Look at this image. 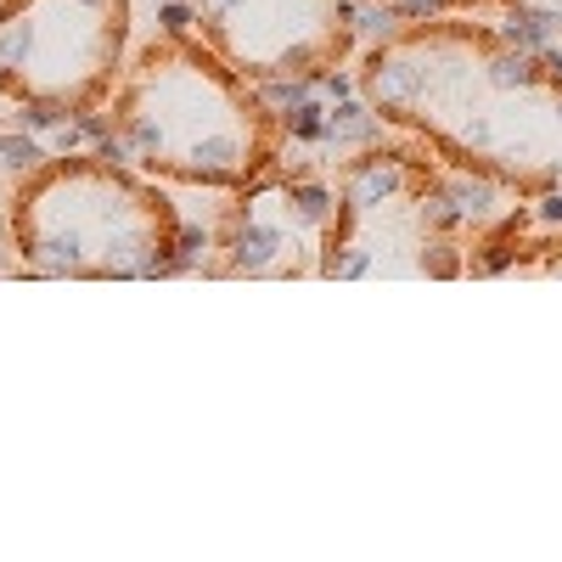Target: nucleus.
<instances>
[{
  "label": "nucleus",
  "instance_id": "nucleus-2",
  "mask_svg": "<svg viewBox=\"0 0 562 562\" xmlns=\"http://www.w3.org/2000/svg\"><path fill=\"white\" fill-rule=\"evenodd\" d=\"M180 231L186 220L164 186L108 153H52L7 203L12 254L57 281L180 276Z\"/></svg>",
  "mask_w": 562,
  "mask_h": 562
},
{
  "label": "nucleus",
  "instance_id": "nucleus-7",
  "mask_svg": "<svg viewBox=\"0 0 562 562\" xmlns=\"http://www.w3.org/2000/svg\"><path fill=\"white\" fill-rule=\"evenodd\" d=\"M366 7H383V12H394L405 29H416V23H445V18H467V12H501L506 0H366Z\"/></svg>",
  "mask_w": 562,
  "mask_h": 562
},
{
  "label": "nucleus",
  "instance_id": "nucleus-8",
  "mask_svg": "<svg viewBox=\"0 0 562 562\" xmlns=\"http://www.w3.org/2000/svg\"><path fill=\"white\" fill-rule=\"evenodd\" d=\"M45 158H52V147L34 135V130H0V169H7L12 180H23V175H34Z\"/></svg>",
  "mask_w": 562,
  "mask_h": 562
},
{
  "label": "nucleus",
  "instance_id": "nucleus-6",
  "mask_svg": "<svg viewBox=\"0 0 562 562\" xmlns=\"http://www.w3.org/2000/svg\"><path fill=\"white\" fill-rule=\"evenodd\" d=\"M495 34L506 45H518V52H546V45L562 34V12L529 7V0H506V7L495 12Z\"/></svg>",
  "mask_w": 562,
  "mask_h": 562
},
{
  "label": "nucleus",
  "instance_id": "nucleus-1",
  "mask_svg": "<svg viewBox=\"0 0 562 562\" xmlns=\"http://www.w3.org/2000/svg\"><path fill=\"white\" fill-rule=\"evenodd\" d=\"M108 119L124 164L192 192H243L288 147L265 90L214 57L198 34H158L124 68Z\"/></svg>",
  "mask_w": 562,
  "mask_h": 562
},
{
  "label": "nucleus",
  "instance_id": "nucleus-5",
  "mask_svg": "<svg viewBox=\"0 0 562 562\" xmlns=\"http://www.w3.org/2000/svg\"><path fill=\"white\" fill-rule=\"evenodd\" d=\"M333 225H338V180L259 175L225 214L220 270L243 281H321Z\"/></svg>",
  "mask_w": 562,
  "mask_h": 562
},
{
  "label": "nucleus",
  "instance_id": "nucleus-4",
  "mask_svg": "<svg viewBox=\"0 0 562 562\" xmlns=\"http://www.w3.org/2000/svg\"><path fill=\"white\" fill-rule=\"evenodd\" d=\"M198 40L254 85L321 79L349 63L360 0H192Z\"/></svg>",
  "mask_w": 562,
  "mask_h": 562
},
{
  "label": "nucleus",
  "instance_id": "nucleus-3",
  "mask_svg": "<svg viewBox=\"0 0 562 562\" xmlns=\"http://www.w3.org/2000/svg\"><path fill=\"white\" fill-rule=\"evenodd\" d=\"M130 29V0H0V97L63 119L108 108Z\"/></svg>",
  "mask_w": 562,
  "mask_h": 562
},
{
  "label": "nucleus",
  "instance_id": "nucleus-9",
  "mask_svg": "<svg viewBox=\"0 0 562 562\" xmlns=\"http://www.w3.org/2000/svg\"><path fill=\"white\" fill-rule=\"evenodd\" d=\"M535 220H540L546 231H562V186H551V192L535 198Z\"/></svg>",
  "mask_w": 562,
  "mask_h": 562
}]
</instances>
